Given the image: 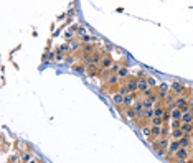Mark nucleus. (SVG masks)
Masks as SVG:
<instances>
[{
	"label": "nucleus",
	"instance_id": "1",
	"mask_svg": "<svg viewBox=\"0 0 193 163\" xmlns=\"http://www.w3.org/2000/svg\"><path fill=\"white\" fill-rule=\"evenodd\" d=\"M185 91H187V86L183 83H180V81L170 83V92H173L175 96H185Z\"/></svg>",
	"mask_w": 193,
	"mask_h": 163
},
{
	"label": "nucleus",
	"instance_id": "2",
	"mask_svg": "<svg viewBox=\"0 0 193 163\" xmlns=\"http://www.w3.org/2000/svg\"><path fill=\"white\" fill-rule=\"evenodd\" d=\"M191 155V150L190 148H180L177 153H175V157H173V160L175 161H180V160H188Z\"/></svg>",
	"mask_w": 193,
	"mask_h": 163
},
{
	"label": "nucleus",
	"instance_id": "3",
	"mask_svg": "<svg viewBox=\"0 0 193 163\" xmlns=\"http://www.w3.org/2000/svg\"><path fill=\"white\" fill-rule=\"evenodd\" d=\"M139 100V96L137 94H127L124 96V107L129 109V107H134V104H136Z\"/></svg>",
	"mask_w": 193,
	"mask_h": 163
},
{
	"label": "nucleus",
	"instance_id": "4",
	"mask_svg": "<svg viewBox=\"0 0 193 163\" xmlns=\"http://www.w3.org/2000/svg\"><path fill=\"white\" fill-rule=\"evenodd\" d=\"M104 81H106V86H109V88H114V86H117V84L120 83V78H119L117 74L111 73V74H109Z\"/></svg>",
	"mask_w": 193,
	"mask_h": 163
},
{
	"label": "nucleus",
	"instance_id": "5",
	"mask_svg": "<svg viewBox=\"0 0 193 163\" xmlns=\"http://www.w3.org/2000/svg\"><path fill=\"white\" fill-rule=\"evenodd\" d=\"M125 86H127L129 92L131 94H137L139 92V86H137V79L136 78H129L127 83H125Z\"/></svg>",
	"mask_w": 193,
	"mask_h": 163
},
{
	"label": "nucleus",
	"instance_id": "6",
	"mask_svg": "<svg viewBox=\"0 0 193 163\" xmlns=\"http://www.w3.org/2000/svg\"><path fill=\"white\" fill-rule=\"evenodd\" d=\"M103 53H93L91 55V58H89V61H88V64H93V66H98V64H101V61H103Z\"/></svg>",
	"mask_w": 193,
	"mask_h": 163
},
{
	"label": "nucleus",
	"instance_id": "7",
	"mask_svg": "<svg viewBox=\"0 0 193 163\" xmlns=\"http://www.w3.org/2000/svg\"><path fill=\"white\" fill-rule=\"evenodd\" d=\"M178 145H180V148H190L191 150V137L185 135L183 138H180V140H178Z\"/></svg>",
	"mask_w": 193,
	"mask_h": 163
},
{
	"label": "nucleus",
	"instance_id": "8",
	"mask_svg": "<svg viewBox=\"0 0 193 163\" xmlns=\"http://www.w3.org/2000/svg\"><path fill=\"white\" fill-rule=\"evenodd\" d=\"M114 64V59H111L109 56H104L103 61H101V71H104V69H111V66Z\"/></svg>",
	"mask_w": 193,
	"mask_h": 163
},
{
	"label": "nucleus",
	"instance_id": "9",
	"mask_svg": "<svg viewBox=\"0 0 193 163\" xmlns=\"http://www.w3.org/2000/svg\"><path fill=\"white\" fill-rule=\"evenodd\" d=\"M153 117H155V107H153V109H145V112H144V117H142V120H145V122H150ZM139 122H141V120H139Z\"/></svg>",
	"mask_w": 193,
	"mask_h": 163
},
{
	"label": "nucleus",
	"instance_id": "10",
	"mask_svg": "<svg viewBox=\"0 0 193 163\" xmlns=\"http://www.w3.org/2000/svg\"><path fill=\"white\" fill-rule=\"evenodd\" d=\"M117 76H119L120 79H129V78H131V71H129L127 66H120V69H119Z\"/></svg>",
	"mask_w": 193,
	"mask_h": 163
},
{
	"label": "nucleus",
	"instance_id": "11",
	"mask_svg": "<svg viewBox=\"0 0 193 163\" xmlns=\"http://www.w3.org/2000/svg\"><path fill=\"white\" fill-rule=\"evenodd\" d=\"M111 99H112V102L115 105H124V96L120 92H114L112 96H111Z\"/></svg>",
	"mask_w": 193,
	"mask_h": 163
},
{
	"label": "nucleus",
	"instance_id": "12",
	"mask_svg": "<svg viewBox=\"0 0 193 163\" xmlns=\"http://www.w3.org/2000/svg\"><path fill=\"white\" fill-rule=\"evenodd\" d=\"M183 137H185V133H183L182 132V128H177V130H172L170 132V138H172V140H180V138H183Z\"/></svg>",
	"mask_w": 193,
	"mask_h": 163
},
{
	"label": "nucleus",
	"instance_id": "13",
	"mask_svg": "<svg viewBox=\"0 0 193 163\" xmlns=\"http://www.w3.org/2000/svg\"><path fill=\"white\" fill-rule=\"evenodd\" d=\"M170 142H172L170 137H162V138H158V145H160L162 150H167L168 145H170Z\"/></svg>",
	"mask_w": 193,
	"mask_h": 163
},
{
	"label": "nucleus",
	"instance_id": "14",
	"mask_svg": "<svg viewBox=\"0 0 193 163\" xmlns=\"http://www.w3.org/2000/svg\"><path fill=\"white\" fill-rule=\"evenodd\" d=\"M170 116H172V120H182V116H183V112L180 111V109L173 107L172 111H170Z\"/></svg>",
	"mask_w": 193,
	"mask_h": 163
},
{
	"label": "nucleus",
	"instance_id": "15",
	"mask_svg": "<svg viewBox=\"0 0 193 163\" xmlns=\"http://www.w3.org/2000/svg\"><path fill=\"white\" fill-rule=\"evenodd\" d=\"M141 132H142V135L147 138V140H150L152 138V127L150 125H144V127H141Z\"/></svg>",
	"mask_w": 193,
	"mask_h": 163
},
{
	"label": "nucleus",
	"instance_id": "16",
	"mask_svg": "<svg viewBox=\"0 0 193 163\" xmlns=\"http://www.w3.org/2000/svg\"><path fill=\"white\" fill-rule=\"evenodd\" d=\"M124 116H125V119H131V120H137V116H136V112H134V109H132V107L124 109Z\"/></svg>",
	"mask_w": 193,
	"mask_h": 163
},
{
	"label": "nucleus",
	"instance_id": "17",
	"mask_svg": "<svg viewBox=\"0 0 193 163\" xmlns=\"http://www.w3.org/2000/svg\"><path fill=\"white\" fill-rule=\"evenodd\" d=\"M182 132L185 133V135H191L193 133V124H182Z\"/></svg>",
	"mask_w": 193,
	"mask_h": 163
},
{
	"label": "nucleus",
	"instance_id": "18",
	"mask_svg": "<svg viewBox=\"0 0 193 163\" xmlns=\"http://www.w3.org/2000/svg\"><path fill=\"white\" fill-rule=\"evenodd\" d=\"M182 124H193V112H185L182 116Z\"/></svg>",
	"mask_w": 193,
	"mask_h": 163
},
{
	"label": "nucleus",
	"instance_id": "19",
	"mask_svg": "<svg viewBox=\"0 0 193 163\" xmlns=\"http://www.w3.org/2000/svg\"><path fill=\"white\" fill-rule=\"evenodd\" d=\"M83 53H88V55H93V53H96L93 43H86V45H83Z\"/></svg>",
	"mask_w": 193,
	"mask_h": 163
},
{
	"label": "nucleus",
	"instance_id": "20",
	"mask_svg": "<svg viewBox=\"0 0 193 163\" xmlns=\"http://www.w3.org/2000/svg\"><path fill=\"white\" fill-rule=\"evenodd\" d=\"M149 125L150 127H160V125H163V119H160V117H153L150 122H149Z\"/></svg>",
	"mask_w": 193,
	"mask_h": 163
},
{
	"label": "nucleus",
	"instance_id": "21",
	"mask_svg": "<svg viewBox=\"0 0 193 163\" xmlns=\"http://www.w3.org/2000/svg\"><path fill=\"white\" fill-rule=\"evenodd\" d=\"M147 83H149V88H150V89H155L157 88V78H153V76H149Z\"/></svg>",
	"mask_w": 193,
	"mask_h": 163
},
{
	"label": "nucleus",
	"instance_id": "22",
	"mask_svg": "<svg viewBox=\"0 0 193 163\" xmlns=\"http://www.w3.org/2000/svg\"><path fill=\"white\" fill-rule=\"evenodd\" d=\"M157 91H162V92H170V84H168V83H160Z\"/></svg>",
	"mask_w": 193,
	"mask_h": 163
},
{
	"label": "nucleus",
	"instance_id": "23",
	"mask_svg": "<svg viewBox=\"0 0 193 163\" xmlns=\"http://www.w3.org/2000/svg\"><path fill=\"white\" fill-rule=\"evenodd\" d=\"M149 78V73L145 69H139L137 71V76H136V79H147Z\"/></svg>",
	"mask_w": 193,
	"mask_h": 163
},
{
	"label": "nucleus",
	"instance_id": "24",
	"mask_svg": "<svg viewBox=\"0 0 193 163\" xmlns=\"http://www.w3.org/2000/svg\"><path fill=\"white\" fill-rule=\"evenodd\" d=\"M68 51H69V45H66V43H63V45L58 46V53H60V55L61 53H68Z\"/></svg>",
	"mask_w": 193,
	"mask_h": 163
},
{
	"label": "nucleus",
	"instance_id": "25",
	"mask_svg": "<svg viewBox=\"0 0 193 163\" xmlns=\"http://www.w3.org/2000/svg\"><path fill=\"white\" fill-rule=\"evenodd\" d=\"M79 48H81V45H79V41H71L69 43V51H76V50H79Z\"/></svg>",
	"mask_w": 193,
	"mask_h": 163
},
{
	"label": "nucleus",
	"instance_id": "26",
	"mask_svg": "<svg viewBox=\"0 0 193 163\" xmlns=\"http://www.w3.org/2000/svg\"><path fill=\"white\" fill-rule=\"evenodd\" d=\"M182 127V120H172V125H170V130H177V128Z\"/></svg>",
	"mask_w": 193,
	"mask_h": 163
},
{
	"label": "nucleus",
	"instance_id": "27",
	"mask_svg": "<svg viewBox=\"0 0 193 163\" xmlns=\"http://www.w3.org/2000/svg\"><path fill=\"white\" fill-rule=\"evenodd\" d=\"M86 74H88V76H94V74H96V66L89 64V68L86 69Z\"/></svg>",
	"mask_w": 193,
	"mask_h": 163
},
{
	"label": "nucleus",
	"instance_id": "28",
	"mask_svg": "<svg viewBox=\"0 0 193 163\" xmlns=\"http://www.w3.org/2000/svg\"><path fill=\"white\" fill-rule=\"evenodd\" d=\"M117 92H120L122 96H127V94H131V92H129V89H127V86H125V84H124V86H120Z\"/></svg>",
	"mask_w": 193,
	"mask_h": 163
},
{
	"label": "nucleus",
	"instance_id": "29",
	"mask_svg": "<svg viewBox=\"0 0 193 163\" xmlns=\"http://www.w3.org/2000/svg\"><path fill=\"white\" fill-rule=\"evenodd\" d=\"M88 33H86V28H83V26H78V36H81V38H84Z\"/></svg>",
	"mask_w": 193,
	"mask_h": 163
},
{
	"label": "nucleus",
	"instance_id": "30",
	"mask_svg": "<svg viewBox=\"0 0 193 163\" xmlns=\"http://www.w3.org/2000/svg\"><path fill=\"white\" fill-rule=\"evenodd\" d=\"M22 160H23V161H30V153L22 152Z\"/></svg>",
	"mask_w": 193,
	"mask_h": 163
},
{
	"label": "nucleus",
	"instance_id": "31",
	"mask_svg": "<svg viewBox=\"0 0 193 163\" xmlns=\"http://www.w3.org/2000/svg\"><path fill=\"white\" fill-rule=\"evenodd\" d=\"M65 38H66V40H71V41H73V38H74L73 31H65Z\"/></svg>",
	"mask_w": 193,
	"mask_h": 163
},
{
	"label": "nucleus",
	"instance_id": "32",
	"mask_svg": "<svg viewBox=\"0 0 193 163\" xmlns=\"http://www.w3.org/2000/svg\"><path fill=\"white\" fill-rule=\"evenodd\" d=\"M74 69L78 71V73H84V68H83L81 64H76V66H74Z\"/></svg>",
	"mask_w": 193,
	"mask_h": 163
},
{
	"label": "nucleus",
	"instance_id": "33",
	"mask_svg": "<svg viewBox=\"0 0 193 163\" xmlns=\"http://www.w3.org/2000/svg\"><path fill=\"white\" fill-rule=\"evenodd\" d=\"M83 41H84V45H86V43H91V36H89V35H86V36L83 38Z\"/></svg>",
	"mask_w": 193,
	"mask_h": 163
},
{
	"label": "nucleus",
	"instance_id": "34",
	"mask_svg": "<svg viewBox=\"0 0 193 163\" xmlns=\"http://www.w3.org/2000/svg\"><path fill=\"white\" fill-rule=\"evenodd\" d=\"M188 107H190V111L193 112V97H190V102H188Z\"/></svg>",
	"mask_w": 193,
	"mask_h": 163
},
{
	"label": "nucleus",
	"instance_id": "35",
	"mask_svg": "<svg viewBox=\"0 0 193 163\" xmlns=\"http://www.w3.org/2000/svg\"><path fill=\"white\" fill-rule=\"evenodd\" d=\"M175 163H190L188 160H180V161H175Z\"/></svg>",
	"mask_w": 193,
	"mask_h": 163
},
{
	"label": "nucleus",
	"instance_id": "36",
	"mask_svg": "<svg viewBox=\"0 0 193 163\" xmlns=\"http://www.w3.org/2000/svg\"><path fill=\"white\" fill-rule=\"evenodd\" d=\"M190 161L193 163V150H191V155H190Z\"/></svg>",
	"mask_w": 193,
	"mask_h": 163
},
{
	"label": "nucleus",
	"instance_id": "37",
	"mask_svg": "<svg viewBox=\"0 0 193 163\" xmlns=\"http://www.w3.org/2000/svg\"><path fill=\"white\" fill-rule=\"evenodd\" d=\"M28 163H36V160H30V161H28Z\"/></svg>",
	"mask_w": 193,
	"mask_h": 163
},
{
	"label": "nucleus",
	"instance_id": "38",
	"mask_svg": "<svg viewBox=\"0 0 193 163\" xmlns=\"http://www.w3.org/2000/svg\"><path fill=\"white\" fill-rule=\"evenodd\" d=\"M190 137H191V140H193V133H191V135H190Z\"/></svg>",
	"mask_w": 193,
	"mask_h": 163
}]
</instances>
